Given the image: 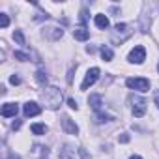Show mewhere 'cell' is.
Returning a JSON list of instances; mask_svg holds the SVG:
<instances>
[{"label":"cell","instance_id":"cell-20","mask_svg":"<svg viewBox=\"0 0 159 159\" xmlns=\"http://www.w3.org/2000/svg\"><path fill=\"white\" fill-rule=\"evenodd\" d=\"M109 120H111L109 114H103V112H98V114H96V122H98V124H103V122H109Z\"/></svg>","mask_w":159,"mask_h":159},{"label":"cell","instance_id":"cell-12","mask_svg":"<svg viewBox=\"0 0 159 159\" xmlns=\"http://www.w3.org/2000/svg\"><path fill=\"white\" fill-rule=\"evenodd\" d=\"M73 36H75V39H79V41H86V39L90 38V32H88L84 26H79V28L73 30Z\"/></svg>","mask_w":159,"mask_h":159},{"label":"cell","instance_id":"cell-3","mask_svg":"<svg viewBox=\"0 0 159 159\" xmlns=\"http://www.w3.org/2000/svg\"><path fill=\"white\" fill-rule=\"evenodd\" d=\"M125 84L131 88V90H139V92H148L150 90V81L144 77H129Z\"/></svg>","mask_w":159,"mask_h":159},{"label":"cell","instance_id":"cell-26","mask_svg":"<svg viewBox=\"0 0 159 159\" xmlns=\"http://www.w3.org/2000/svg\"><path fill=\"white\" fill-rule=\"evenodd\" d=\"M153 101H155V105H157V109H159V90L155 92V98H153Z\"/></svg>","mask_w":159,"mask_h":159},{"label":"cell","instance_id":"cell-22","mask_svg":"<svg viewBox=\"0 0 159 159\" xmlns=\"http://www.w3.org/2000/svg\"><path fill=\"white\" fill-rule=\"evenodd\" d=\"M10 83H11V84H21V77H19V75H11V77H10Z\"/></svg>","mask_w":159,"mask_h":159},{"label":"cell","instance_id":"cell-9","mask_svg":"<svg viewBox=\"0 0 159 159\" xmlns=\"http://www.w3.org/2000/svg\"><path fill=\"white\" fill-rule=\"evenodd\" d=\"M43 34H45V38H49V39H60L62 34H64V30L58 28V26H47Z\"/></svg>","mask_w":159,"mask_h":159},{"label":"cell","instance_id":"cell-14","mask_svg":"<svg viewBox=\"0 0 159 159\" xmlns=\"http://www.w3.org/2000/svg\"><path fill=\"white\" fill-rule=\"evenodd\" d=\"M30 131H32L34 135H45V133H47V125H45V124H32V125H30Z\"/></svg>","mask_w":159,"mask_h":159},{"label":"cell","instance_id":"cell-10","mask_svg":"<svg viewBox=\"0 0 159 159\" xmlns=\"http://www.w3.org/2000/svg\"><path fill=\"white\" fill-rule=\"evenodd\" d=\"M17 112H19V107H17L15 103H4V107H2V116H4V118L17 116Z\"/></svg>","mask_w":159,"mask_h":159},{"label":"cell","instance_id":"cell-8","mask_svg":"<svg viewBox=\"0 0 159 159\" xmlns=\"http://www.w3.org/2000/svg\"><path fill=\"white\" fill-rule=\"evenodd\" d=\"M23 112H25V116H26V118H30V116H38V114L41 112V107H39L38 103H34V101H28V103L25 105Z\"/></svg>","mask_w":159,"mask_h":159},{"label":"cell","instance_id":"cell-1","mask_svg":"<svg viewBox=\"0 0 159 159\" xmlns=\"http://www.w3.org/2000/svg\"><path fill=\"white\" fill-rule=\"evenodd\" d=\"M41 99L49 109H58L60 103H62V90L56 88V86H47L41 92Z\"/></svg>","mask_w":159,"mask_h":159},{"label":"cell","instance_id":"cell-13","mask_svg":"<svg viewBox=\"0 0 159 159\" xmlns=\"http://www.w3.org/2000/svg\"><path fill=\"white\" fill-rule=\"evenodd\" d=\"M109 17L107 15H103V13H99V15H96V26L98 28H101V30H105V28H109Z\"/></svg>","mask_w":159,"mask_h":159},{"label":"cell","instance_id":"cell-15","mask_svg":"<svg viewBox=\"0 0 159 159\" xmlns=\"http://www.w3.org/2000/svg\"><path fill=\"white\" fill-rule=\"evenodd\" d=\"M71 157H73L71 146H69V144H64V148L60 150V157H58V159H71Z\"/></svg>","mask_w":159,"mask_h":159},{"label":"cell","instance_id":"cell-6","mask_svg":"<svg viewBox=\"0 0 159 159\" xmlns=\"http://www.w3.org/2000/svg\"><path fill=\"white\" fill-rule=\"evenodd\" d=\"M146 60V49L142 45H137L135 49H131L129 52V62L131 64H142Z\"/></svg>","mask_w":159,"mask_h":159},{"label":"cell","instance_id":"cell-28","mask_svg":"<svg viewBox=\"0 0 159 159\" xmlns=\"http://www.w3.org/2000/svg\"><path fill=\"white\" fill-rule=\"evenodd\" d=\"M157 69H159V66H157Z\"/></svg>","mask_w":159,"mask_h":159},{"label":"cell","instance_id":"cell-19","mask_svg":"<svg viewBox=\"0 0 159 159\" xmlns=\"http://www.w3.org/2000/svg\"><path fill=\"white\" fill-rule=\"evenodd\" d=\"M15 58L21 60V62H28V60H30V54H26V52H23V51H15Z\"/></svg>","mask_w":159,"mask_h":159},{"label":"cell","instance_id":"cell-24","mask_svg":"<svg viewBox=\"0 0 159 159\" xmlns=\"http://www.w3.org/2000/svg\"><path fill=\"white\" fill-rule=\"evenodd\" d=\"M79 153H81V157H83V159H90V155L84 152V148H79Z\"/></svg>","mask_w":159,"mask_h":159},{"label":"cell","instance_id":"cell-25","mask_svg":"<svg viewBox=\"0 0 159 159\" xmlns=\"http://www.w3.org/2000/svg\"><path fill=\"white\" fill-rule=\"evenodd\" d=\"M120 142H129V135H127V133H122V137H120Z\"/></svg>","mask_w":159,"mask_h":159},{"label":"cell","instance_id":"cell-16","mask_svg":"<svg viewBox=\"0 0 159 159\" xmlns=\"http://www.w3.org/2000/svg\"><path fill=\"white\" fill-rule=\"evenodd\" d=\"M112 56H114V52H112V49L111 47H101V58L105 60V62H111L112 60Z\"/></svg>","mask_w":159,"mask_h":159},{"label":"cell","instance_id":"cell-18","mask_svg":"<svg viewBox=\"0 0 159 159\" xmlns=\"http://www.w3.org/2000/svg\"><path fill=\"white\" fill-rule=\"evenodd\" d=\"M13 39L19 43V45H25L26 41H25V36H23V32L21 30H15V34H13Z\"/></svg>","mask_w":159,"mask_h":159},{"label":"cell","instance_id":"cell-4","mask_svg":"<svg viewBox=\"0 0 159 159\" xmlns=\"http://www.w3.org/2000/svg\"><path fill=\"white\" fill-rule=\"evenodd\" d=\"M131 105H133V114L137 118L146 114V99L140 96H131Z\"/></svg>","mask_w":159,"mask_h":159},{"label":"cell","instance_id":"cell-23","mask_svg":"<svg viewBox=\"0 0 159 159\" xmlns=\"http://www.w3.org/2000/svg\"><path fill=\"white\" fill-rule=\"evenodd\" d=\"M67 105H69V107H71V109H75V111H77V109H79V105H77V101H75V99H73V98H69V99H67Z\"/></svg>","mask_w":159,"mask_h":159},{"label":"cell","instance_id":"cell-7","mask_svg":"<svg viewBox=\"0 0 159 159\" xmlns=\"http://www.w3.org/2000/svg\"><path fill=\"white\" fill-rule=\"evenodd\" d=\"M62 127H64V131L69 133V135H77V133H79L77 124H75L69 116H64V118H62Z\"/></svg>","mask_w":159,"mask_h":159},{"label":"cell","instance_id":"cell-21","mask_svg":"<svg viewBox=\"0 0 159 159\" xmlns=\"http://www.w3.org/2000/svg\"><path fill=\"white\" fill-rule=\"evenodd\" d=\"M10 25V19H8V15L6 13H0V26H2V28H6Z\"/></svg>","mask_w":159,"mask_h":159},{"label":"cell","instance_id":"cell-5","mask_svg":"<svg viewBox=\"0 0 159 159\" xmlns=\"http://www.w3.org/2000/svg\"><path fill=\"white\" fill-rule=\"evenodd\" d=\"M99 67H92V69H88L86 71V77H84V81H83V84H81V90H88L92 84H96V81L99 79Z\"/></svg>","mask_w":159,"mask_h":159},{"label":"cell","instance_id":"cell-17","mask_svg":"<svg viewBox=\"0 0 159 159\" xmlns=\"http://www.w3.org/2000/svg\"><path fill=\"white\" fill-rule=\"evenodd\" d=\"M36 81H38L39 84H47V73H45L43 69H38V73H36Z\"/></svg>","mask_w":159,"mask_h":159},{"label":"cell","instance_id":"cell-27","mask_svg":"<svg viewBox=\"0 0 159 159\" xmlns=\"http://www.w3.org/2000/svg\"><path fill=\"white\" fill-rule=\"evenodd\" d=\"M129 159H142V157H140V155H131Z\"/></svg>","mask_w":159,"mask_h":159},{"label":"cell","instance_id":"cell-11","mask_svg":"<svg viewBox=\"0 0 159 159\" xmlns=\"http://www.w3.org/2000/svg\"><path fill=\"white\" fill-rule=\"evenodd\" d=\"M88 103H90V107L96 111V112H101V105H103V98L99 96V94H92L90 98H88Z\"/></svg>","mask_w":159,"mask_h":159},{"label":"cell","instance_id":"cell-2","mask_svg":"<svg viewBox=\"0 0 159 159\" xmlns=\"http://www.w3.org/2000/svg\"><path fill=\"white\" fill-rule=\"evenodd\" d=\"M133 32H131V26L129 25H125V23H118L116 26H114V30H112V43L114 45H122L129 36H131Z\"/></svg>","mask_w":159,"mask_h":159}]
</instances>
